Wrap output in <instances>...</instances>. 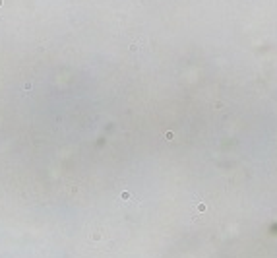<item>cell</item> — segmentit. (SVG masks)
Instances as JSON below:
<instances>
[{"label":"cell","mask_w":277,"mask_h":258,"mask_svg":"<svg viewBox=\"0 0 277 258\" xmlns=\"http://www.w3.org/2000/svg\"><path fill=\"white\" fill-rule=\"evenodd\" d=\"M146 45H147V41H146V39H142L140 43H132L130 45V51L132 52H138V51H142V49H146Z\"/></svg>","instance_id":"6da1fadb"},{"label":"cell","mask_w":277,"mask_h":258,"mask_svg":"<svg viewBox=\"0 0 277 258\" xmlns=\"http://www.w3.org/2000/svg\"><path fill=\"white\" fill-rule=\"evenodd\" d=\"M0 6H2V0H0Z\"/></svg>","instance_id":"7a4b0ae2"}]
</instances>
